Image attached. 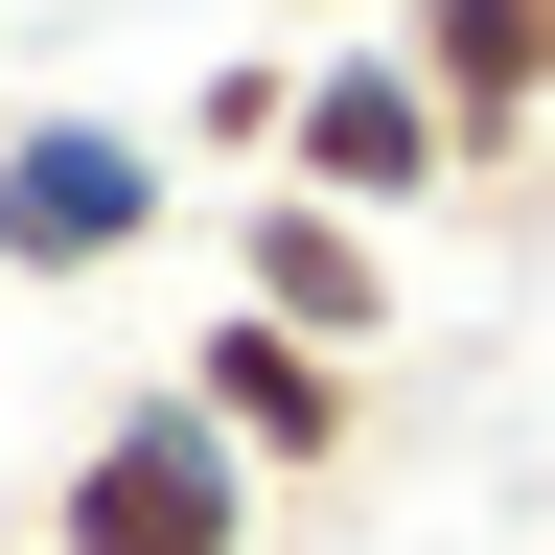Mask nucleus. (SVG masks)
I'll use <instances>...</instances> for the list:
<instances>
[{"instance_id":"nucleus-1","label":"nucleus","mask_w":555,"mask_h":555,"mask_svg":"<svg viewBox=\"0 0 555 555\" xmlns=\"http://www.w3.org/2000/svg\"><path fill=\"white\" fill-rule=\"evenodd\" d=\"M255 509H278V486L208 440V393H185V371H139L93 440H69V486H47V555H255Z\"/></svg>"},{"instance_id":"nucleus-2","label":"nucleus","mask_w":555,"mask_h":555,"mask_svg":"<svg viewBox=\"0 0 555 555\" xmlns=\"http://www.w3.org/2000/svg\"><path fill=\"white\" fill-rule=\"evenodd\" d=\"M163 208H185V163H163L139 116H0V278H24V301L139 278V255H163Z\"/></svg>"},{"instance_id":"nucleus-3","label":"nucleus","mask_w":555,"mask_h":555,"mask_svg":"<svg viewBox=\"0 0 555 555\" xmlns=\"http://www.w3.org/2000/svg\"><path fill=\"white\" fill-rule=\"evenodd\" d=\"M278 185H324L347 232H393V208H463L486 163H463V116L416 93V47L347 24V47H301V139H278Z\"/></svg>"},{"instance_id":"nucleus-4","label":"nucleus","mask_w":555,"mask_h":555,"mask_svg":"<svg viewBox=\"0 0 555 555\" xmlns=\"http://www.w3.org/2000/svg\"><path fill=\"white\" fill-rule=\"evenodd\" d=\"M185 393H208V440H232L255 486H324L347 440H371V371H347V347H301V324H255V301H208Z\"/></svg>"},{"instance_id":"nucleus-5","label":"nucleus","mask_w":555,"mask_h":555,"mask_svg":"<svg viewBox=\"0 0 555 555\" xmlns=\"http://www.w3.org/2000/svg\"><path fill=\"white\" fill-rule=\"evenodd\" d=\"M393 47H416V93L463 116V163H486V185L555 139V0H393Z\"/></svg>"},{"instance_id":"nucleus-6","label":"nucleus","mask_w":555,"mask_h":555,"mask_svg":"<svg viewBox=\"0 0 555 555\" xmlns=\"http://www.w3.org/2000/svg\"><path fill=\"white\" fill-rule=\"evenodd\" d=\"M232 301H255V324H301V347H347V371H371V347H393V255L347 232L324 185H255V208H232Z\"/></svg>"},{"instance_id":"nucleus-7","label":"nucleus","mask_w":555,"mask_h":555,"mask_svg":"<svg viewBox=\"0 0 555 555\" xmlns=\"http://www.w3.org/2000/svg\"><path fill=\"white\" fill-rule=\"evenodd\" d=\"M185 139H208V163H278V139H301V69H278V47H255V69H208Z\"/></svg>"},{"instance_id":"nucleus-8","label":"nucleus","mask_w":555,"mask_h":555,"mask_svg":"<svg viewBox=\"0 0 555 555\" xmlns=\"http://www.w3.org/2000/svg\"><path fill=\"white\" fill-rule=\"evenodd\" d=\"M371 24H393V0H371Z\"/></svg>"}]
</instances>
